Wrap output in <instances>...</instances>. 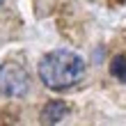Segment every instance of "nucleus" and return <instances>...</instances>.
Here are the masks:
<instances>
[{
    "label": "nucleus",
    "instance_id": "1",
    "mask_svg": "<svg viewBox=\"0 0 126 126\" xmlns=\"http://www.w3.org/2000/svg\"><path fill=\"white\" fill-rule=\"evenodd\" d=\"M85 73V62L83 57L73 50H50L41 57L39 62V78L48 90L62 92L69 90L83 78Z\"/></svg>",
    "mask_w": 126,
    "mask_h": 126
},
{
    "label": "nucleus",
    "instance_id": "2",
    "mask_svg": "<svg viewBox=\"0 0 126 126\" xmlns=\"http://www.w3.org/2000/svg\"><path fill=\"white\" fill-rule=\"evenodd\" d=\"M30 92V76L21 64L5 62L0 64V94L2 96H25Z\"/></svg>",
    "mask_w": 126,
    "mask_h": 126
},
{
    "label": "nucleus",
    "instance_id": "3",
    "mask_svg": "<svg viewBox=\"0 0 126 126\" xmlns=\"http://www.w3.org/2000/svg\"><path fill=\"white\" fill-rule=\"evenodd\" d=\"M71 112V106L66 101H48L46 106L41 108V112H39V124L41 126H55V124H60L66 115Z\"/></svg>",
    "mask_w": 126,
    "mask_h": 126
},
{
    "label": "nucleus",
    "instance_id": "4",
    "mask_svg": "<svg viewBox=\"0 0 126 126\" xmlns=\"http://www.w3.org/2000/svg\"><path fill=\"white\" fill-rule=\"evenodd\" d=\"M110 73H112V78L126 83V55L119 53V55H115L110 60Z\"/></svg>",
    "mask_w": 126,
    "mask_h": 126
},
{
    "label": "nucleus",
    "instance_id": "5",
    "mask_svg": "<svg viewBox=\"0 0 126 126\" xmlns=\"http://www.w3.org/2000/svg\"><path fill=\"white\" fill-rule=\"evenodd\" d=\"M2 2H5V0H0V5H2Z\"/></svg>",
    "mask_w": 126,
    "mask_h": 126
}]
</instances>
